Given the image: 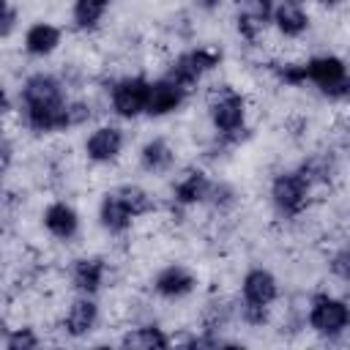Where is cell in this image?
Wrapping results in <instances>:
<instances>
[{
	"label": "cell",
	"instance_id": "1",
	"mask_svg": "<svg viewBox=\"0 0 350 350\" xmlns=\"http://www.w3.org/2000/svg\"><path fill=\"white\" fill-rule=\"evenodd\" d=\"M22 126L36 137L71 131V96L68 82L52 71H33L22 79L16 93Z\"/></svg>",
	"mask_w": 350,
	"mask_h": 350
},
{
	"label": "cell",
	"instance_id": "2",
	"mask_svg": "<svg viewBox=\"0 0 350 350\" xmlns=\"http://www.w3.org/2000/svg\"><path fill=\"white\" fill-rule=\"evenodd\" d=\"M205 115L221 148H235L249 137V98L235 85H211L205 93Z\"/></svg>",
	"mask_w": 350,
	"mask_h": 350
},
{
	"label": "cell",
	"instance_id": "3",
	"mask_svg": "<svg viewBox=\"0 0 350 350\" xmlns=\"http://www.w3.org/2000/svg\"><path fill=\"white\" fill-rule=\"evenodd\" d=\"M276 301H279V279L262 265L246 268L243 276H241V298L235 301L238 304L235 314L246 325L260 328V325L268 323L271 309H273Z\"/></svg>",
	"mask_w": 350,
	"mask_h": 350
},
{
	"label": "cell",
	"instance_id": "4",
	"mask_svg": "<svg viewBox=\"0 0 350 350\" xmlns=\"http://www.w3.org/2000/svg\"><path fill=\"white\" fill-rule=\"evenodd\" d=\"M304 323L320 339L336 342L350 328V306L345 298H339L334 293H325V290L312 293L306 306H304Z\"/></svg>",
	"mask_w": 350,
	"mask_h": 350
},
{
	"label": "cell",
	"instance_id": "5",
	"mask_svg": "<svg viewBox=\"0 0 350 350\" xmlns=\"http://www.w3.org/2000/svg\"><path fill=\"white\" fill-rule=\"evenodd\" d=\"M312 194H314V186L306 180V175L298 167L279 170L271 178V186H268L271 208L276 211L279 219H287V221H293V219H298L309 211Z\"/></svg>",
	"mask_w": 350,
	"mask_h": 350
},
{
	"label": "cell",
	"instance_id": "6",
	"mask_svg": "<svg viewBox=\"0 0 350 350\" xmlns=\"http://www.w3.org/2000/svg\"><path fill=\"white\" fill-rule=\"evenodd\" d=\"M301 79L304 85H312L320 96L328 101H345L350 93V74L347 63L339 55H312L309 60L301 63Z\"/></svg>",
	"mask_w": 350,
	"mask_h": 350
},
{
	"label": "cell",
	"instance_id": "7",
	"mask_svg": "<svg viewBox=\"0 0 350 350\" xmlns=\"http://www.w3.org/2000/svg\"><path fill=\"white\" fill-rule=\"evenodd\" d=\"M221 63V49L216 46H189L180 49L164 68V77H170L172 82H178L180 88H186L189 93H194L200 88V82Z\"/></svg>",
	"mask_w": 350,
	"mask_h": 350
},
{
	"label": "cell",
	"instance_id": "8",
	"mask_svg": "<svg viewBox=\"0 0 350 350\" xmlns=\"http://www.w3.org/2000/svg\"><path fill=\"white\" fill-rule=\"evenodd\" d=\"M150 79L145 74H126L109 85V109L120 120H137L145 115Z\"/></svg>",
	"mask_w": 350,
	"mask_h": 350
},
{
	"label": "cell",
	"instance_id": "9",
	"mask_svg": "<svg viewBox=\"0 0 350 350\" xmlns=\"http://www.w3.org/2000/svg\"><path fill=\"white\" fill-rule=\"evenodd\" d=\"M123 148H126V131L118 126V123H98L88 131L85 142H82V150H85V159L96 167H109L115 164L120 156H123Z\"/></svg>",
	"mask_w": 350,
	"mask_h": 350
},
{
	"label": "cell",
	"instance_id": "10",
	"mask_svg": "<svg viewBox=\"0 0 350 350\" xmlns=\"http://www.w3.org/2000/svg\"><path fill=\"white\" fill-rule=\"evenodd\" d=\"M197 284H200V276L186 262H167L150 279L153 295L161 298V301H170V304L189 298L197 290Z\"/></svg>",
	"mask_w": 350,
	"mask_h": 350
},
{
	"label": "cell",
	"instance_id": "11",
	"mask_svg": "<svg viewBox=\"0 0 350 350\" xmlns=\"http://www.w3.org/2000/svg\"><path fill=\"white\" fill-rule=\"evenodd\" d=\"M276 0H232V22L235 33L246 44H257L262 33L271 27V14H273Z\"/></svg>",
	"mask_w": 350,
	"mask_h": 350
},
{
	"label": "cell",
	"instance_id": "12",
	"mask_svg": "<svg viewBox=\"0 0 350 350\" xmlns=\"http://www.w3.org/2000/svg\"><path fill=\"white\" fill-rule=\"evenodd\" d=\"M211 175L202 170V167H183L175 180H172V189H170V202L172 208H180V211H189V208H197V205H205V197H208V189H211Z\"/></svg>",
	"mask_w": 350,
	"mask_h": 350
},
{
	"label": "cell",
	"instance_id": "13",
	"mask_svg": "<svg viewBox=\"0 0 350 350\" xmlns=\"http://www.w3.org/2000/svg\"><path fill=\"white\" fill-rule=\"evenodd\" d=\"M96 219H98L101 230H104L107 235H115V238L126 235V232L131 230V224L137 221V216H134L131 205L126 202L120 186H112V189H107V191L101 194Z\"/></svg>",
	"mask_w": 350,
	"mask_h": 350
},
{
	"label": "cell",
	"instance_id": "14",
	"mask_svg": "<svg viewBox=\"0 0 350 350\" xmlns=\"http://www.w3.org/2000/svg\"><path fill=\"white\" fill-rule=\"evenodd\" d=\"M189 90L180 88L178 82H172L170 77H156L150 79V88H148V104H145V118H167V115H175L183 109V104L189 101Z\"/></svg>",
	"mask_w": 350,
	"mask_h": 350
},
{
	"label": "cell",
	"instance_id": "15",
	"mask_svg": "<svg viewBox=\"0 0 350 350\" xmlns=\"http://www.w3.org/2000/svg\"><path fill=\"white\" fill-rule=\"evenodd\" d=\"M41 227L46 230L49 238H55L60 243H71V241L79 238L82 216L68 200H52L41 211Z\"/></svg>",
	"mask_w": 350,
	"mask_h": 350
},
{
	"label": "cell",
	"instance_id": "16",
	"mask_svg": "<svg viewBox=\"0 0 350 350\" xmlns=\"http://www.w3.org/2000/svg\"><path fill=\"white\" fill-rule=\"evenodd\" d=\"M98 320H101V306H98L96 295L77 293L71 298V304L66 306V314H63L60 325H63V334L68 339H85L98 328Z\"/></svg>",
	"mask_w": 350,
	"mask_h": 350
},
{
	"label": "cell",
	"instance_id": "17",
	"mask_svg": "<svg viewBox=\"0 0 350 350\" xmlns=\"http://www.w3.org/2000/svg\"><path fill=\"white\" fill-rule=\"evenodd\" d=\"M107 276H109V262L98 254L74 257L68 265V282L74 293H82V295H98L101 287L107 284Z\"/></svg>",
	"mask_w": 350,
	"mask_h": 350
},
{
	"label": "cell",
	"instance_id": "18",
	"mask_svg": "<svg viewBox=\"0 0 350 350\" xmlns=\"http://www.w3.org/2000/svg\"><path fill=\"white\" fill-rule=\"evenodd\" d=\"M271 27L282 38L298 41V38H304L309 33L312 14H309L304 0H276L273 3V14H271Z\"/></svg>",
	"mask_w": 350,
	"mask_h": 350
},
{
	"label": "cell",
	"instance_id": "19",
	"mask_svg": "<svg viewBox=\"0 0 350 350\" xmlns=\"http://www.w3.org/2000/svg\"><path fill=\"white\" fill-rule=\"evenodd\" d=\"M178 153L167 137H148L137 150V164L148 175H170L175 170Z\"/></svg>",
	"mask_w": 350,
	"mask_h": 350
},
{
	"label": "cell",
	"instance_id": "20",
	"mask_svg": "<svg viewBox=\"0 0 350 350\" xmlns=\"http://www.w3.org/2000/svg\"><path fill=\"white\" fill-rule=\"evenodd\" d=\"M60 44H63V27H57L55 22H46V19L27 25V30L22 36V49L38 60L55 55L60 49Z\"/></svg>",
	"mask_w": 350,
	"mask_h": 350
},
{
	"label": "cell",
	"instance_id": "21",
	"mask_svg": "<svg viewBox=\"0 0 350 350\" xmlns=\"http://www.w3.org/2000/svg\"><path fill=\"white\" fill-rule=\"evenodd\" d=\"M175 339L156 323H142V325H131L123 336H120V347H131V350H167Z\"/></svg>",
	"mask_w": 350,
	"mask_h": 350
},
{
	"label": "cell",
	"instance_id": "22",
	"mask_svg": "<svg viewBox=\"0 0 350 350\" xmlns=\"http://www.w3.org/2000/svg\"><path fill=\"white\" fill-rule=\"evenodd\" d=\"M298 170L306 175V180L317 189V186H328V183H334L336 180V175H339V161H336V156L331 153V150H314V153H309L301 164H298Z\"/></svg>",
	"mask_w": 350,
	"mask_h": 350
},
{
	"label": "cell",
	"instance_id": "23",
	"mask_svg": "<svg viewBox=\"0 0 350 350\" xmlns=\"http://www.w3.org/2000/svg\"><path fill=\"white\" fill-rule=\"evenodd\" d=\"M112 0H71V27L77 33H93L101 27Z\"/></svg>",
	"mask_w": 350,
	"mask_h": 350
},
{
	"label": "cell",
	"instance_id": "24",
	"mask_svg": "<svg viewBox=\"0 0 350 350\" xmlns=\"http://www.w3.org/2000/svg\"><path fill=\"white\" fill-rule=\"evenodd\" d=\"M238 312V304L230 301V298H211L205 306H202V314H200V331H211V334H221L227 328V323L235 317Z\"/></svg>",
	"mask_w": 350,
	"mask_h": 350
},
{
	"label": "cell",
	"instance_id": "25",
	"mask_svg": "<svg viewBox=\"0 0 350 350\" xmlns=\"http://www.w3.org/2000/svg\"><path fill=\"white\" fill-rule=\"evenodd\" d=\"M205 205H208L211 211H216V213H230V211L238 205V191H235V186L227 183V180H211Z\"/></svg>",
	"mask_w": 350,
	"mask_h": 350
},
{
	"label": "cell",
	"instance_id": "26",
	"mask_svg": "<svg viewBox=\"0 0 350 350\" xmlns=\"http://www.w3.org/2000/svg\"><path fill=\"white\" fill-rule=\"evenodd\" d=\"M0 342H3L8 350H33V347L41 345V336H38L33 328L22 325V328H8Z\"/></svg>",
	"mask_w": 350,
	"mask_h": 350
},
{
	"label": "cell",
	"instance_id": "27",
	"mask_svg": "<svg viewBox=\"0 0 350 350\" xmlns=\"http://www.w3.org/2000/svg\"><path fill=\"white\" fill-rule=\"evenodd\" d=\"M328 271H331V276H336L342 284L350 279V252H347L345 243L328 257Z\"/></svg>",
	"mask_w": 350,
	"mask_h": 350
},
{
	"label": "cell",
	"instance_id": "28",
	"mask_svg": "<svg viewBox=\"0 0 350 350\" xmlns=\"http://www.w3.org/2000/svg\"><path fill=\"white\" fill-rule=\"evenodd\" d=\"M16 8L11 5V0H0V38H8L16 30Z\"/></svg>",
	"mask_w": 350,
	"mask_h": 350
},
{
	"label": "cell",
	"instance_id": "29",
	"mask_svg": "<svg viewBox=\"0 0 350 350\" xmlns=\"http://www.w3.org/2000/svg\"><path fill=\"white\" fill-rule=\"evenodd\" d=\"M191 5H194L200 14H216V11L224 5V0H191Z\"/></svg>",
	"mask_w": 350,
	"mask_h": 350
},
{
	"label": "cell",
	"instance_id": "30",
	"mask_svg": "<svg viewBox=\"0 0 350 350\" xmlns=\"http://www.w3.org/2000/svg\"><path fill=\"white\" fill-rule=\"evenodd\" d=\"M11 109H14V101H11V96H8V90L0 85V123L11 115Z\"/></svg>",
	"mask_w": 350,
	"mask_h": 350
},
{
	"label": "cell",
	"instance_id": "31",
	"mask_svg": "<svg viewBox=\"0 0 350 350\" xmlns=\"http://www.w3.org/2000/svg\"><path fill=\"white\" fill-rule=\"evenodd\" d=\"M8 159H11V145H8V139L3 137V131H0V164L5 167L8 164Z\"/></svg>",
	"mask_w": 350,
	"mask_h": 350
},
{
	"label": "cell",
	"instance_id": "32",
	"mask_svg": "<svg viewBox=\"0 0 350 350\" xmlns=\"http://www.w3.org/2000/svg\"><path fill=\"white\" fill-rule=\"evenodd\" d=\"M317 5H325V8H336V5H342L345 0H314Z\"/></svg>",
	"mask_w": 350,
	"mask_h": 350
},
{
	"label": "cell",
	"instance_id": "33",
	"mask_svg": "<svg viewBox=\"0 0 350 350\" xmlns=\"http://www.w3.org/2000/svg\"><path fill=\"white\" fill-rule=\"evenodd\" d=\"M3 172H5V167L0 164V191H3Z\"/></svg>",
	"mask_w": 350,
	"mask_h": 350
},
{
	"label": "cell",
	"instance_id": "34",
	"mask_svg": "<svg viewBox=\"0 0 350 350\" xmlns=\"http://www.w3.org/2000/svg\"><path fill=\"white\" fill-rule=\"evenodd\" d=\"M3 334H5V325H3V323H0V339H3Z\"/></svg>",
	"mask_w": 350,
	"mask_h": 350
}]
</instances>
